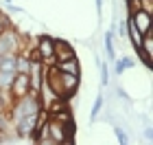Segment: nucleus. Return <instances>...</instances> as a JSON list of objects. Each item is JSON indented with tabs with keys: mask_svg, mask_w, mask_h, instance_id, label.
I'll use <instances>...</instances> for the list:
<instances>
[{
	"mask_svg": "<svg viewBox=\"0 0 153 145\" xmlns=\"http://www.w3.org/2000/svg\"><path fill=\"white\" fill-rule=\"evenodd\" d=\"M18 51H20V38L11 26H7L0 33V55H18Z\"/></svg>",
	"mask_w": 153,
	"mask_h": 145,
	"instance_id": "obj_1",
	"label": "nucleus"
},
{
	"mask_svg": "<svg viewBox=\"0 0 153 145\" xmlns=\"http://www.w3.org/2000/svg\"><path fill=\"white\" fill-rule=\"evenodd\" d=\"M35 51L39 55V59H42V64H55V40L53 38H48V35H42L39 38V42L35 46Z\"/></svg>",
	"mask_w": 153,
	"mask_h": 145,
	"instance_id": "obj_2",
	"label": "nucleus"
},
{
	"mask_svg": "<svg viewBox=\"0 0 153 145\" xmlns=\"http://www.w3.org/2000/svg\"><path fill=\"white\" fill-rule=\"evenodd\" d=\"M9 90H11L13 101H16V99H20V97H24V95H29V92H31L29 73H16V77H13L11 86H9Z\"/></svg>",
	"mask_w": 153,
	"mask_h": 145,
	"instance_id": "obj_3",
	"label": "nucleus"
},
{
	"mask_svg": "<svg viewBox=\"0 0 153 145\" xmlns=\"http://www.w3.org/2000/svg\"><path fill=\"white\" fill-rule=\"evenodd\" d=\"M129 22L136 26L138 31L142 33H151V26H153V18H151V13L147 11H142V9H138V11H131L129 13Z\"/></svg>",
	"mask_w": 153,
	"mask_h": 145,
	"instance_id": "obj_4",
	"label": "nucleus"
},
{
	"mask_svg": "<svg viewBox=\"0 0 153 145\" xmlns=\"http://www.w3.org/2000/svg\"><path fill=\"white\" fill-rule=\"evenodd\" d=\"M48 139H51V143H55V145L68 143L66 141V134H64V123L53 121L51 116H48Z\"/></svg>",
	"mask_w": 153,
	"mask_h": 145,
	"instance_id": "obj_5",
	"label": "nucleus"
},
{
	"mask_svg": "<svg viewBox=\"0 0 153 145\" xmlns=\"http://www.w3.org/2000/svg\"><path fill=\"white\" fill-rule=\"evenodd\" d=\"M70 57H76L72 44L64 42V40H55V59L61 62V59H70Z\"/></svg>",
	"mask_w": 153,
	"mask_h": 145,
	"instance_id": "obj_6",
	"label": "nucleus"
},
{
	"mask_svg": "<svg viewBox=\"0 0 153 145\" xmlns=\"http://www.w3.org/2000/svg\"><path fill=\"white\" fill-rule=\"evenodd\" d=\"M55 68L61 73H70V75H76V77H81V66L76 57H70V59H61V62H55Z\"/></svg>",
	"mask_w": 153,
	"mask_h": 145,
	"instance_id": "obj_7",
	"label": "nucleus"
},
{
	"mask_svg": "<svg viewBox=\"0 0 153 145\" xmlns=\"http://www.w3.org/2000/svg\"><path fill=\"white\" fill-rule=\"evenodd\" d=\"M127 35H129V40H131V44H134V48H140V42H142V33L136 29L134 24L129 22V18H127Z\"/></svg>",
	"mask_w": 153,
	"mask_h": 145,
	"instance_id": "obj_8",
	"label": "nucleus"
},
{
	"mask_svg": "<svg viewBox=\"0 0 153 145\" xmlns=\"http://www.w3.org/2000/svg\"><path fill=\"white\" fill-rule=\"evenodd\" d=\"M131 66H134V59H131V57H120V59H116V64H114V73L116 75H123Z\"/></svg>",
	"mask_w": 153,
	"mask_h": 145,
	"instance_id": "obj_9",
	"label": "nucleus"
},
{
	"mask_svg": "<svg viewBox=\"0 0 153 145\" xmlns=\"http://www.w3.org/2000/svg\"><path fill=\"white\" fill-rule=\"evenodd\" d=\"M105 53H107L109 59L116 57V51H114V29H109L105 33Z\"/></svg>",
	"mask_w": 153,
	"mask_h": 145,
	"instance_id": "obj_10",
	"label": "nucleus"
},
{
	"mask_svg": "<svg viewBox=\"0 0 153 145\" xmlns=\"http://www.w3.org/2000/svg\"><path fill=\"white\" fill-rule=\"evenodd\" d=\"M13 77H16V73H4V71H0V92L9 90Z\"/></svg>",
	"mask_w": 153,
	"mask_h": 145,
	"instance_id": "obj_11",
	"label": "nucleus"
},
{
	"mask_svg": "<svg viewBox=\"0 0 153 145\" xmlns=\"http://www.w3.org/2000/svg\"><path fill=\"white\" fill-rule=\"evenodd\" d=\"M103 103H105L103 95H96V99H94V106H92V114H90V119H92V121H96V116H99L101 108H103Z\"/></svg>",
	"mask_w": 153,
	"mask_h": 145,
	"instance_id": "obj_12",
	"label": "nucleus"
},
{
	"mask_svg": "<svg viewBox=\"0 0 153 145\" xmlns=\"http://www.w3.org/2000/svg\"><path fill=\"white\" fill-rule=\"evenodd\" d=\"M99 68H101V84H103V88L105 86H109V68H107V64L105 62H99Z\"/></svg>",
	"mask_w": 153,
	"mask_h": 145,
	"instance_id": "obj_13",
	"label": "nucleus"
},
{
	"mask_svg": "<svg viewBox=\"0 0 153 145\" xmlns=\"http://www.w3.org/2000/svg\"><path fill=\"white\" fill-rule=\"evenodd\" d=\"M114 132H116V141L120 143V145H127V143H129V139H127V132H125L123 128H118V125H116V128H114Z\"/></svg>",
	"mask_w": 153,
	"mask_h": 145,
	"instance_id": "obj_14",
	"label": "nucleus"
},
{
	"mask_svg": "<svg viewBox=\"0 0 153 145\" xmlns=\"http://www.w3.org/2000/svg\"><path fill=\"white\" fill-rule=\"evenodd\" d=\"M140 9L153 16V5H151V0H140Z\"/></svg>",
	"mask_w": 153,
	"mask_h": 145,
	"instance_id": "obj_15",
	"label": "nucleus"
},
{
	"mask_svg": "<svg viewBox=\"0 0 153 145\" xmlns=\"http://www.w3.org/2000/svg\"><path fill=\"white\" fill-rule=\"evenodd\" d=\"M144 136H147V141H149V143L153 141V132H151V125H147V128H144Z\"/></svg>",
	"mask_w": 153,
	"mask_h": 145,
	"instance_id": "obj_16",
	"label": "nucleus"
},
{
	"mask_svg": "<svg viewBox=\"0 0 153 145\" xmlns=\"http://www.w3.org/2000/svg\"><path fill=\"white\" fill-rule=\"evenodd\" d=\"M116 95H118V97H123V99H125V101H129V95H127V92H125V90H123V88H116Z\"/></svg>",
	"mask_w": 153,
	"mask_h": 145,
	"instance_id": "obj_17",
	"label": "nucleus"
},
{
	"mask_svg": "<svg viewBox=\"0 0 153 145\" xmlns=\"http://www.w3.org/2000/svg\"><path fill=\"white\" fill-rule=\"evenodd\" d=\"M94 2H96V11L101 13V5H103V0H94Z\"/></svg>",
	"mask_w": 153,
	"mask_h": 145,
	"instance_id": "obj_18",
	"label": "nucleus"
}]
</instances>
